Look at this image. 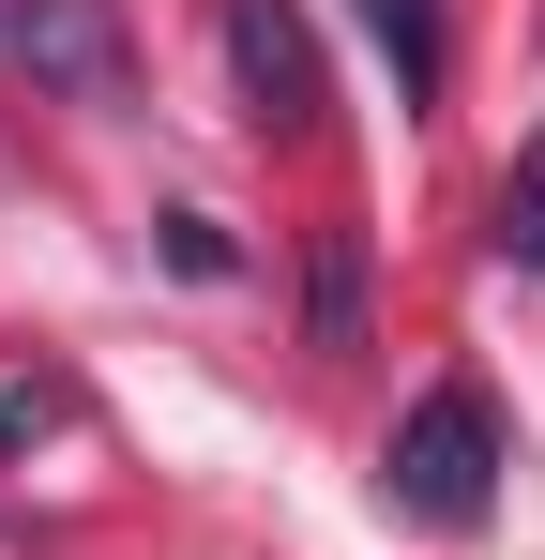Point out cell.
Instances as JSON below:
<instances>
[{
  "instance_id": "cell-2",
  "label": "cell",
  "mask_w": 545,
  "mask_h": 560,
  "mask_svg": "<svg viewBox=\"0 0 545 560\" xmlns=\"http://www.w3.org/2000/svg\"><path fill=\"white\" fill-rule=\"evenodd\" d=\"M212 31H228V77L258 106L272 137H318V31H303V0H212Z\"/></svg>"
},
{
  "instance_id": "cell-4",
  "label": "cell",
  "mask_w": 545,
  "mask_h": 560,
  "mask_svg": "<svg viewBox=\"0 0 545 560\" xmlns=\"http://www.w3.org/2000/svg\"><path fill=\"white\" fill-rule=\"evenodd\" d=\"M363 31H379L394 92H409V106H440V77H454V46H440V0H363Z\"/></svg>"
},
{
  "instance_id": "cell-3",
  "label": "cell",
  "mask_w": 545,
  "mask_h": 560,
  "mask_svg": "<svg viewBox=\"0 0 545 560\" xmlns=\"http://www.w3.org/2000/svg\"><path fill=\"white\" fill-rule=\"evenodd\" d=\"M0 46L31 77H61L77 106H121V15L106 0H0Z\"/></svg>"
},
{
  "instance_id": "cell-6",
  "label": "cell",
  "mask_w": 545,
  "mask_h": 560,
  "mask_svg": "<svg viewBox=\"0 0 545 560\" xmlns=\"http://www.w3.org/2000/svg\"><path fill=\"white\" fill-rule=\"evenodd\" d=\"M500 258H531V273H545V183H531V167L500 183Z\"/></svg>"
},
{
  "instance_id": "cell-5",
  "label": "cell",
  "mask_w": 545,
  "mask_h": 560,
  "mask_svg": "<svg viewBox=\"0 0 545 560\" xmlns=\"http://www.w3.org/2000/svg\"><path fill=\"white\" fill-rule=\"evenodd\" d=\"M318 349H363V258H349V228L318 243Z\"/></svg>"
},
{
  "instance_id": "cell-1",
  "label": "cell",
  "mask_w": 545,
  "mask_h": 560,
  "mask_svg": "<svg viewBox=\"0 0 545 560\" xmlns=\"http://www.w3.org/2000/svg\"><path fill=\"white\" fill-rule=\"evenodd\" d=\"M379 500L409 515V530H485V500H500V409L440 378L409 424H394V455H379Z\"/></svg>"
}]
</instances>
